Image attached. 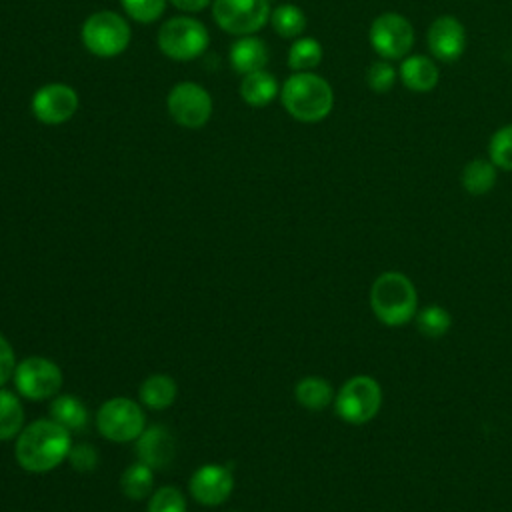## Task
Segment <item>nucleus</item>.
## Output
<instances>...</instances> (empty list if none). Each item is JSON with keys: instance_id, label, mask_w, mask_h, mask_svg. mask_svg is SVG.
<instances>
[{"instance_id": "obj_1", "label": "nucleus", "mask_w": 512, "mask_h": 512, "mask_svg": "<svg viewBox=\"0 0 512 512\" xmlns=\"http://www.w3.org/2000/svg\"><path fill=\"white\" fill-rule=\"evenodd\" d=\"M72 444L70 432L62 428L52 418L36 420L22 428L16 440V460L18 464L34 474L50 472L62 460L68 458Z\"/></svg>"}, {"instance_id": "obj_2", "label": "nucleus", "mask_w": 512, "mask_h": 512, "mask_svg": "<svg viewBox=\"0 0 512 512\" xmlns=\"http://www.w3.org/2000/svg\"><path fill=\"white\" fill-rule=\"evenodd\" d=\"M284 110L298 122L314 124L324 120L334 106V90L314 72H294L280 88Z\"/></svg>"}, {"instance_id": "obj_3", "label": "nucleus", "mask_w": 512, "mask_h": 512, "mask_svg": "<svg viewBox=\"0 0 512 512\" xmlns=\"http://www.w3.org/2000/svg\"><path fill=\"white\" fill-rule=\"evenodd\" d=\"M370 306L386 326L408 324L418 312L416 286L402 272H382L370 286Z\"/></svg>"}, {"instance_id": "obj_4", "label": "nucleus", "mask_w": 512, "mask_h": 512, "mask_svg": "<svg viewBox=\"0 0 512 512\" xmlns=\"http://www.w3.org/2000/svg\"><path fill=\"white\" fill-rule=\"evenodd\" d=\"M84 48L100 58H114L122 54L132 38L128 22L112 10H98L90 14L80 30Z\"/></svg>"}, {"instance_id": "obj_5", "label": "nucleus", "mask_w": 512, "mask_h": 512, "mask_svg": "<svg viewBox=\"0 0 512 512\" xmlns=\"http://www.w3.org/2000/svg\"><path fill=\"white\" fill-rule=\"evenodd\" d=\"M208 44L210 34L206 26L192 16L168 18L158 30L160 52L178 62L196 60L206 52Z\"/></svg>"}, {"instance_id": "obj_6", "label": "nucleus", "mask_w": 512, "mask_h": 512, "mask_svg": "<svg viewBox=\"0 0 512 512\" xmlns=\"http://www.w3.org/2000/svg\"><path fill=\"white\" fill-rule=\"evenodd\" d=\"M382 406V388L378 380L366 374L352 376L342 384L334 398V410L340 420L360 426L372 420Z\"/></svg>"}, {"instance_id": "obj_7", "label": "nucleus", "mask_w": 512, "mask_h": 512, "mask_svg": "<svg viewBox=\"0 0 512 512\" xmlns=\"http://www.w3.org/2000/svg\"><path fill=\"white\" fill-rule=\"evenodd\" d=\"M368 40L382 60H400L414 46V28L406 16L382 12L372 20Z\"/></svg>"}, {"instance_id": "obj_8", "label": "nucleus", "mask_w": 512, "mask_h": 512, "mask_svg": "<svg viewBox=\"0 0 512 512\" xmlns=\"http://www.w3.org/2000/svg\"><path fill=\"white\" fill-rule=\"evenodd\" d=\"M268 0H212L214 22L228 34L248 36L270 20Z\"/></svg>"}, {"instance_id": "obj_9", "label": "nucleus", "mask_w": 512, "mask_h": 512, "mask_svg": "<svg viewBox=\"0 0 512 512\" xmlns=\"http://www.w3.org/2000/svg\"><path fill=\"white\" fill-rule=\"evenodd\" d=\"M96 424L104 438L112 442H130L144 432L146 418L134 400L112 398L100 406Z\"/></svg>"}, {"instance_id": "obj_10", "label": "nucleus", "mask_w": 512, "mask_h": 512, "mask_svg": "<svg viewBox=\"0 0 512 512\" xmlns=\"http://www.w3.org/2000/svg\"><path fill=\"white\" fill-rule=\"evenodd\" d=\"M168 114L182 128H202L212 116V96L196 82H178L166 98Z\"/></svg>"}, {"instance_id": "obj_11", "label": "nucleus", "mask_w": 512, "mask_h": 512, "mask_svg": "<svg viewBox=\"0 0 512 512\" xmlns=\"http://www.w3.org/2000/svg\"><path fill=\"white\" fill-rule=\"evenodd\" d=\"M14 384L24 398L44 400L52 398L62 386L60 368L42 356H30L24 362L16 364Z\"/></svg>"}, {"instance_id": "obj_12", "label": "nucleus", "mask_w": 512, "mask_h": 512, "mask_svg": "<svg viewBox=\"0 0 512 512\" xmlns=\"http://www.w3.org/2000/svg\"><path fill=\"white\" fill-rule=\"evenodd\" d=\"M30 108L34 118L46 126L64 124L78 110V94L68 84L50 82L34 92Z\"/></svg>"}, {"instance_id": "obj_13", "label": "nucleus", "mask_w": 512, "mask_h": 512, "mask_svg": "<svg viewBox=\"0 0 512 512\" xmlns=\"http://www.w3.org/2000/svg\"><path fill=\"white\" fill-rule=\"evenodd\" d=\"M426 44L438 62H456L466 50V28L456 16L442 14L428 26Z\"/></svg>"}, {"instance_id": "obj_14", "label": "nucleus", "mask_w": 512, "mask_h": 512, "mask_svg": "<svg viewBox=\"0 0 512 512\" xmlns=\"http://www.w3.org/2000/svg\"><path fill=\"white\" fill-rule=\"evenodd\" d=\"M234 488L232 472L220 464H204L190 478V492L204 506H218L228 500Z\"/></svg>"}, {"instance_id": "obj_15", "label": "nucleus", "mask_w": 512, "mask_h": 512, "mask_svg": "<svg viewBox=\"0 0 512 512\" xmlns=\"http://www.w3.org/2000/svg\"><path fill=\"white\" fill-rule=\"evenodd\" d=\"M136 454L138 460L146 466L164 468L172 462L176 454L174 436L164 426H150L136 438Z\"/></svg>"}, {"instance_id": "obj_16", "label": "nucleus", "mask_w": 512, "mask_h": 512, "mask_svg": "<svg viewBox=\"0 0 512 512\" xmlns=\"http://www.w3.org/2000/svg\"><path fill=\"white\" fill-rule=\"evenodd\" d=\"M268 46L264 40H260L254 34L240 36L232 46H230V64L236 72L240 74H252L258 70H264L268 64Z\"/></svg>"}, {"instance_id": "obj_17", "label": "nucleus", "mask_w": 512, "mask_h": 512, "mask_svg": "<svg viewBox=\"0 0 512 512\" xmlns=\"http://www.w3.org/2000/svg\"><path fill=\"white\" fill-rule=\"evenodd\" d=\"M438 78H440L438 66L434 64L432 58L424 54L408 56L400 64V80L412 92L424 94L434 90L438 84Z\"/></svg>"}, {"instance_id": "obj_18", "label": "nucleus", "mask_w": 512, "mask_h": 512, "mask_svg": "<svg viewBox=\"0 0 512 512\" xmlns=\"http://www.w3.org/2000/svg\"><path fill=\"white\" fill-rule=\"evenodd\" d=\"M278 92H280V86L276 76L266 70L246 74L240 84L242 100L254 108L268 106L278 96Z\"/></svg>"}, {"instance_id": "obj_19", "label": "nucleus", "mask_w": 512, "mask_h": 512, "mask_svg": "<svg viewBox=\"0 0 512 512\" xmlns=\"http://www.w3.org/2000/svg\"><path fill=\"white\" fill-rule=\"evenodd\" d=\"M294 396L300 406H304L306 410H312V412H320V410L328 408L336 398L330 382L320 376L300 378L294 388Z\"/></svg>"}, {"instance_id": "obj_20", "label": "nucleus", "mask_w": 512, "mask_h": 512, "mask_svg": "<svg viewBox=\"0 0 512 512\" xmlns=\"http://www.w3.org/2000/svg\"><path fill=\"white\" fill-rule=\"evenodd\" d=\"M460 184L472 196L488 194L496 184V166L490 158H474L462 168Z\"/></svg>"}, {"instance_id": "obj_21", "label": "nucleus", "mask_w": 512, "mask_h": 512, "mask_svg": "<svg viewBox=\"0 0 512 512\" xmlns=\"http://www.w3.org/2000/svg\"><path fill=\"white\" fill-rule=\"evenodd\" d=\"M176 382L166 374H152L140 386V400L150 410H164L176 398Z\"/></svg>"}, {"instance_id": "obj_22", "label": "nucleus", "mask_w": 512, "mask_h": 512, "mask_svg": "<svg viewBox=\"0 0 512 512\" xmlns=\"http://www.w3.org/2000/svg\"><path fill=\"white\" fill-rule=\"evenodd\" d=\"M50 418L68 432H78L86 426L88 412L84 404L74 396H58L50 406Z\"/></svg>"}, {"instance_id": "obj_23", "label": "nucleus", "mask_w": 512, "mask_h": 512, "mask_svg": "<svg viewBox=\"0 0 512 512\" xmlns=\"http://www.w3.org/2000/svg\"><path fill=\"white\" fill-rule=\"evenodd\" d=\"M270 24L282 38H300L306 30V14L296 4H280L270 12Z\"/></svg>"}, {"instance_id": "obj_24", "label": "nucleus", "mask_w": 512, "mask_h": 512, "mask_svg": "<svg viewBox=\"0 0 512 512\" xmlns=\"http://www.w3.org/2000/svg\"><path fill=\"white\" fill-rule=\"evenodd\" d=\"M322 62V44L316 38L300 36L288 50V66L294 72H312Z\"/></svg>"}, {"instance_id": "obj_25", "label": "nucleus", "mask_w": 512, "mask_h": 512, "mask_svg": "<svg viewBox=\"0 0 512 512\" xmlns=\"http://www.w3.org/2000/svg\"><path fill=\"white\" fill-rule=\"evenodd\" d=\"M24 410L14 392L0 390V440H10L22 432Z\"/></svg>"}, {"instance_id": "obj_26", "label": "nucleus", "mask_w": 512, "mask_h": 512, "mask_svg": "<svg viewBox=\"0 0 512 512\" xmlns=\"http://www.w3.org/2000/svg\"><path fill=\"white\" fill-rule=\"evenodd\" d=\"M416 328L426 338H442L452 326V316L446 308L432 304L416 312Z\"/></svg>"}, {"instance_id": "obj_27", "label": "nucleus", "mask_w": 512, "mask_h": 512, "mask_svg": "<svg viewBox=\"0 0 512 512\" xmlns=\"http://www.w3.org/2000/svg\"><path fill=\"white\" fill-rule=\"evenodd\" d=\"M152 484H154L152 468L142 462L128 466L120 478V488L130 500H142L144 496H148L152 490Z\"/></svg>"}, {"instance_id": "obj_28", "label": "nucleus", "mask_w": 512, "mask_h": 512, "mask_svg": "<svg viewBox=\"0 0 512 512\" xmlns=\"http://www.w3.org/2000/svg\"><path fill=\"white\" fill-rule=\"evenodd\" d=\"M488 158L496 168L512 170V124H504L490 136Z\"/></svg>"}, {"instance_id": "obj_29", "label": "nucleus", "mask_w": 512, "mask_h": 512, "mask_svg": "<svg viewBox=\"0 0 512 512\" xmlns=\"http://www.w3.org/2000/svg\"><path fill=\"white\" fill-rule=\"evenodd\" d=\"M124 12L142 24H150L156 22L164 10H166V2L168 0H120Z\"/></svg>"}, {"instance_id": "obj_30", "label": "nucleus", "mask_w": 512, "mask_h": 512, "mask_svg": "<svg viewBox=\"0 0 512 512\" xmlns=\"http://www.w3.org/2000/svg\"><path fill=\"white\" fill-rule=\"evenodd\" d=\"M396 78H398V70L388 60H376L366 70V84L376 94L388 92L396 84Z\"/></svg>"}, {"instance_id": "obj_31", "label": "nucleus", "mask_w": 512, "mask_h": 512, "mask_svg": "<svg viewBox=\"0 0 512 512\" xmlns=\"http://www.w3.org/2000/svg\"><path fill=\"white\" fill-rule=\"evenodd\" d=\"M148 512H186L184 494L176 486H162L152 494Z\"/></svg>"}, {"instance_id": "obj_32", "label": "nucleus", "mask_w": 512, "mask_h": 512, "mask_svg": "<svg viewBox=\"0 0 512 512\" xmlns=\"http://www.w3.org/2000/svg\"><path fill=\"white\" fill-rule=\"evenodd\" d=\"M68 460H70L74 470H78V472H92L96 468V464H98V452L90 444H78V446L70 448Z\"/></svg>"}, {"instance_id": "obj_33", "label": "nucleus", "mask_w": 512, "mask_h": 512, "mask_svg": "<svg viewBox=\"0 0 512 512\" xmlns=\"http://www.w3.org/2000/svg\"><path fill=\"white\" fill-rule=\"evenodd\" d=\"M16 370V356L8 340L0 334V386L14 376Z\"/></svg>"}, {"instance_id": "obj_34", "label": "nucleus", "mask_w": 512, "mask_h": 512, "mask_svg": "<svg viewBox=\"0 0 512 512\" xmlns=\"http://www.w3.org/2000/svg\"><path fill=\"white\" fill-rule=\"evenodd\" d=\"M178 10L182 12H200L204 10L208 4H212V0H170Z\"/></svg>"}]
</instances>
